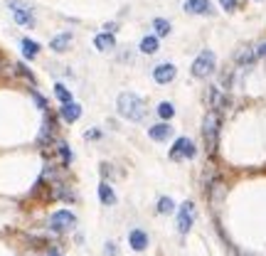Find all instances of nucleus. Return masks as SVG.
Returning <instances> with one entry per match:
<instances>
[{"instance_id":"obj_15","label":"nucleus","mask_w":266,"mask_h":256,"mask_svg":"<svg viewBox=\"0 0 266 256\" xmlns=\"http://www.w3.org/2000/svg\"><path fill=\"white\" fill-rule=\"evenodd\" d=\"M170 133H173V128H170L168 123H155V126L148 128V136H150L153 141H168Z\"/></svg>"},{"instance_id":"obj_5","label":"nucleus","mask_w":266,"mask_h":256,"mask_svg":"<svg viewBox=\"0 0 266 256\" xmlns=\"http://www.w3.org/2000/svg\"><path fill=\"white\" fill-rule=\"evenodd\" d=\"M197 155V145L190 141V138H177L173 143V148H170V158L173 160H182V158H187V160H192Z\"/></svg>"},{"instance_id":"obj_13","label":"nucleus","mask_w":266,"mask_h":256,"mask_svg":"<svg viewBox=\"0 0 266 256\" xmlns=\"http://www.w3.org/2000/svg\"><path fill=\"white\" fill-rule=\"evenodd\" d=\"M59 114H62V118H64L67 123H74V121H79V118H82V106H79V104H74V101H69V104H62Z\"/></svg>"},{"instance_id":"obj_28","label":"nucleus","mask_w":266,"mask_h":256,"mask_svg":"<svg viewBox=\"0 0 266 256\" xmlns=\"http://www.w3.org/2000/svg\"><path fill=\"white\" fill-rule=\"evenodd\" d=\"M32 96H35V101H37V106H40V109H47V101L40 96V91H35V89H32Z\"/></svg>"},{"instance_id":"obj_4","label":"nucleus","mask_w":266,"mask_h":256,"mask_svg":"<svg viewBox=\"0 0 266 256\" xmlns=\"http://www.w3.org/2000/svg\"><path fill=\"white\" fill-rule=\"evenodd\" d=\"M8 8H10V13H13L18 25H28V28L35 25V13L30 10V5L20 3V0H8Z\"/></svg>"},{"instance_id":"obj_3","label":"nucleus","mask_w":266,"mask_h":256,"mask_svg":"<svg viewBox=\"0 0 266 256\" xmlns=\"http://www.w3.org/2000/svg\"><path fill=\"white\" fill-rule=\"evenodd\" d=\"M214 64H217V57H214V52H209V50H202L200 52V57L192 62V77H197V79H207L212 72H214Z\"/></svg>"},{"instance_id":"obj_16","label":"nucleus","mask_w":266,"mask_h":256,"mask_svg":"<svg viewBox=\"0 0 266 256\" xmlns=\"http://www.w3.org/2000/svg\"><path fill=\"white\" fill-rule=\"evenodd\" d=\"M158 47H160L158 35H146V37L141 40V52H143V55H155Z\"/></svg>"},{"instance_id":"obj_7","label":"nucleus","mask_w":266,"mask_h":256,"mask_svg":"<svg viewBox=\"0 0 266 256\" xmlns=\"http://www.w3.org/2000/svg\"><path fill=\"white\" fill-rule=\"evenodd\" d=\"M50 224H52V229H57V231H67V229H74V224H77V217H74L69 209H59V212H55V214H52Z\"/></svg>"},{"instance_id":"obj_30","label":"nucleus","mask_w":266,"mask_h":256,"mask_svg":"<svg viewBox=\"0 0 266 256\" xmlns=\"http://www.w3.org/2000/svg\"><path fill=\"white\" fill-rule=\"evenodd\" d=\"M254 50H256V59L266 57V42H264V45H259V47H254Z\"/></svg>"},{"instance_id":"obj_18","label":"nucleus","mask_w":266,"mask_h":256,"mask_svg":"<svg viewBox=\"0 0 266 256\" xmlns=\"http://www.w3.org/2000/svg\"><path fill=\"white\" fill-rule=\"evenodd\" d=\"M55 133V121L50 118V116H45V121H42V131H40V145H45V143L50 141V136Z\"/></svg>"},{"instance_id":"obj_24","label":"nucleus","mask_w":266,"mask_h":256,"mask_svg":"<svg viewBox=\"0 0 266 256\" xmlns=\"http://www.w3.org/2000/svg\"><path fill=\"white\" fill-rule=\"evenodd\" d=\"M173 209H175V202H173V199L160 197V202H158V212H160V214H170Z\"/></svg>"},{"instance_id":"obj_10","label":"nucleus","mask_w":266,"mask_h":256,"mask_svg":"<svg viewBox=\"0 0 266 256\" xmlns=\"http://www.w3.org/2000/svg\"><path fill=\"white\" fill-rule=\"evenodd\" d=\"M185 13H190V15H209L212 5H209V0H185Z\"/></svg>"},{"instance_id":"obj_17","label":"nucleus","mask_w":266,"mask_h":256,"mask_svg":"<svg viewBox=\"0 0 266 256\" xmlns=\"http://www.w3.org/2000/svg\"><path fill=\"white\" fill-rule=\"evenodd\" d=\"M99 199H101L104 204H109V207L116 202V192H114V187H111L109 182H101V185H99Z\"/></svg>"},{"instance_id":"obj_19","label":"nucleus","mask_w":266,"mask_h":256,"mask_svg":"<svg viewBox=\"0 0 266 256\" xmlns=\"http://www.w3.org/2000/svg\"><path fill=\"white\" fill-rule=\"evenodd\" d=\"M23 55H25V59H35L40 55V45H37L35 40L25 37V40H23Z\"/></svg>"},{"instance_id":"obj_9","label":"nucleus","mask_w":266,"mask_h":256,"mask_svg":"<svg viewBox=\"0 0 266 256\" xmlns=\"http://www.w3.org/2000/svg\"><path fill=\"white\" fill-rule=\"evenodd\" d=\"M128 244H131L133 251H146L148 249V234L143 229H133V231L128 234Z\"/></svg>"},{"instance_id":"obj_14","label":"nucleus","mask_w":266,"mask_h":256,"mask_svg":"<svg viewBox=\"0 0 266 256\" xmlns=\"http://www.w3.org/2000/svg\"><path fill=\"white\" fill-rule=\"evenodd\" d=\"M234 62L236 64H241V67L254 64V62H256V50H254V47H239V50L234 52Z\"/></svg>"},{"instance_id":"obj_29","label":"nucleus","mask_w":266,"mask_h":256,"mask_svg":"<svg viewBox=\"0 0 266 256\" xmlns=\"http://www.w3.org/2000/svg\"><path fill=\"white\" fill-rule=\"evenodd\" d=\"M116 254H118L116 244H111V241H109V244H106V256H116Z\"/></svg>"},{"instance_id":"obj_12","label":"nucleus","mask_w":266,"mask_h":256,"mask_svg":"<svg viewBox=\"0 0 266 256\" xmlns=\"http://www.w3.org/2000/svg\"><path fill=\"white\" fill-rule=\"evenodd\" d=\"M94 47H96L99 52H111V50L116 47V37H114L111 32H101V35L94 37Z\"/></svg>"},{"instance_id":"obj_11","label":"nucleus","mask_w":266,"mask_h":256,"mask_svg":"<svg viewBox=\"0 0 266 256\" xmlns=\"http://www.w3.org/2000/svg\"><path fill=\"white\" fill-rule=\"evenodd\" d=\"M72 40H74V32H62V35H55L52 40H50V47L55 50V52H67L69 50V45H72Z\"/></svg>"},{"instance_id":"obj_22","label":"nucleus","mask_w":266,"mask_h":256,"mask_svg":"<svg viewBox=\"0 0 266 256\" xmlns=\"http://www.w3.org/2000/svg\"><path fill=\"white\" fill-rule=\"evenodd\" d=\"M158 116H160V118H173V116H175V106H173L170 101L158 104Z\"/></svg>"},{"instance_id":"obj_1","label":"nucleus","mask_w":266,"mask_h":256,"mask_svg":"<svg viewBox=\"0 0 266 256\" xmlns=\"http://www.w3.org/2000/svg\"><path fill=\"white\" fill-rule=\"evenodd\" d=\"M118 114L123 116L126 121H141L146 116V101L138 96V94H131V91H123L118 96Z\"/></svg>"},{"instance_id":"obj_6","label":"nucleus","mask_w":266,"mask_h":256,"mask_svg":"<svg viewBox=\"0 0 266 256\" xmlns=\"http://www.w3.org/2000/svg\"><path fill=\"white\" fill-rule=\"evenodd\" d=\"M192 222H195V204L192 202H182L180 209H177V229H180V234H187L192 229Z\"/></svg>"},{"instance_id":"obj_25","label":"nucleus","mask_w":266,"mask_h":256,"mask_svg":"<svg viewBox=\"0 0 266 256\" xmlns=\"http://www.w3.org/2000/svg\"><path fill=\"white\" fill-rule=\"evenodd\" d=\"M57 150H59V155H62V160H64V165H69L72 163V153H69V148H67V143H57Z\"/></svg>"},{"instance_id":"obj_31","label":"nucleus","mask_w":266,"mask_h":256,"mask_svg":"<svg viewBox=\"0 0 266 256\" xmlns=\"http://www.w3.org/2000/svg\"><path fill=\"white\" fill-rule=\"evenodd\" d=\"M47 256H62V254H59V251H55V249H52V251H50V254H47Z\"/></svg>"},{"instance_id":"obj_23","label":"nucleus","mask_w":266,"mask_h":256,"mask_svg":"<svg viewBox=\"0 0 266 256\" xmlns=\"http://www.w3.org/2000/svg\"><path fill=\"white\" fill-rule=\"evenodd\" d=\"M55 96H57L62 104H69V101H72V94H69V89H67L64 84H57V86H55Z\"/></svg>"},{"instance_id":"obj_8","label":"nucleus","mask_w":266,"mask_h":256,"mask_svg":"<svg viewBox=\"0 0 266 256\" xmlns=\"http://www.w3.org/2000/svg\"><path fill=\"white\" fill-rule=\"evenodd\" d=\"M177 77V69H175V64H158L155 69H153V79L158 82V84H170L173 79Z\"/></svg>"},{"instance_id":"obj_27","label":"nucleus","mask_w":266,"mask_h":256,"mask_svg":"<svg viewBox=\"0 0 266 256\" xmlns=\"http://www.w3.org/2000/svg\"><path fill=\"white\" fill-rule=\"evenodd\" d=\"M219 5H222L227 13H234L236 10V0H219Z\"/></svg>"},{"instance_id":"obj_2","label":"nucleus","mask_w":266,"mask_h":256,"mask_svg":"<svg viewBox=\"0 0 266 256\" xmlns=\"http://www.w3.org/2000/svg\"><path fill=\"white\" fill-rule=\"evenodd\" d=\"M202 138H205V148L209 155L217 153V143H219V114L217 111H209L205 116V123H202Z\"/></svg>"},{"instance_id":"obj_20","label":"nucleus","mask_w":266,"mask_h":256,"mask_svg":"<svg viewBox=\"0 0 266 256\" xmlns=\"http://www.w3.org/2000/svg\"><path fill=\"white\" fill-rule=\"evenodd\" d=\"M209 104H212V109H222V106H224L222 86H212V89H209Z\"/></svg>"},{"instance_id":"obj_21","label":"nucleus","mask_w":266,"mask_h":256,"mask_svg":"<svg viewBox=\"0 0 266 256\" xmlns=\"http://www.w3.org/2000/svg\"><path fill=\"white\" fill-rule=\"evenodd\" d=\"M153 30H155V35H158V37H168V35H170V23H168V20H163V18H155V20H153Z\"/></svg>"},{"instance_id":"obj_26","label":"nucleus","mask_w":266,"mask_h":256,"mask_svg":"<svg viewBox=\"0 0 266 256\" xmlns=\"http://www.w3.org/2000/svg\"><path fill=\"white\" fill-rule=\"evenodd\" d=\"M15 72H18V74H23V77H28L30 82H35V77L28 72V67H25V64H15Z\"/></svg>"}]
</instances>
